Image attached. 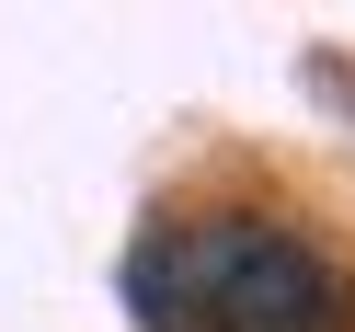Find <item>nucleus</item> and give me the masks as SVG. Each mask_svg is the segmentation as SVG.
I'll list each match as a JSON object with an SVG mask.
<instances>
[{"label": "nucleus", "mask_w": 355, "mask_h": 332, "mask_svg": "<svg viewBox=\"0 0 355 332\" xmlns=\"http://www.w3.org/2000/svg\"><path fill=\"white\" fill-rule=\"evenodd\" d=\"M126 298L149 332H332L344 286L275 218H172L161 241H138Z\"/></svg>", "instance_id": "f257e3e1"}]
</instances>
